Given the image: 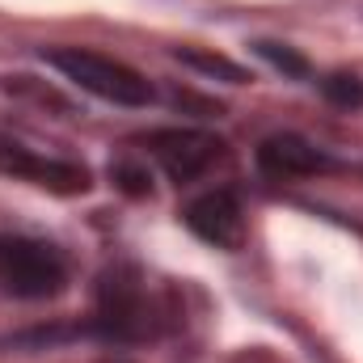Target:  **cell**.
Wrapping results in <instances>:
<instances>
[{"mask_svg":"<svg viewBox=\"0 0 363 363\" xmlns=\"http://www.w3.org/2000/svg\"><path fill=\"white\" fill-rule=\"evenodd\" d=\"M68 283L60 250L34 237H0V287L17 300H51Z\"/></svg>","mask_w":363,"mask_h":363,"instance_id":"3","label":"cell"},{"mask_svg":"<svg viewBox=\"0 0 363 363\" xmlns=\"http://www.w3.org/2000/svg\"><path fill=\"white\" fill-rule=\"evenodd\" d=\"M101 363H127V359H101Z\"/></svg>","mask_w":363,"mask_h":363,"instance_id":"11","label":"cell"},{"mask_svg":"<svg viewBox=\"0 0 363 363\" xmlns=\"http://www.w3.org/2000/svg\"><path fill=\"white\" fill-rule=\"evenodd\" d=\"M0 174L17 182H34L51 194H85L89 190V169L77 161H55V157H38L34 148H26L13 135H0Z\"/></svg>","mask_w":363,"mask_h":363,"instance_id":"5","label":"cell"},{"mask_svg":"<svg viewBox=\"0 0 363 363\" xmlns=\"http://www.w3.org/2000/svg\"><path fill=\"white\" fill-rule=\"evenodd\" d=\"M43 60L64 81H72L77 89L93 93L101 101H114V106H148L152 101L148 77H140L131 64H123L114 55H101V51H89V47H47Z\"/></svg>","mask_w":363,"mask_h":363,"instance_id":"2","label":"cell"},{"mask_svg":"<svg viewBox=\"0 0 363 363\" xmlns=\"http://www.w3.org/2000/svg\"><path fill=\"white\" fill-rule=\"evenodd\" d=\"M182 216H186V228L216 250H241L245 241V211L233 190H207Z\"/></svg>","mask_w":363,"mask_h":363,"instance_id":"6","label":"cell"},{"mask_svg":"<svg viewBox=\"0 0 363 363\" xmlns=\"http://www.w3.org/2000/svg\"><path fill=\"white\" fill-rule=\"evenodd\" d=\"M321 93H325L334 106H342V110L363 106V81L359 77H351V72H334V77H325V81H321Z\"/></svg>","mask_w":363,"mask_h":363,"instance_id":"10","label":"cell"},{"mask_svg":"<svg viewBox=\"0 0 363 363\" xmlns=\"http://www.w3.org/2000/svg\"><path fill=\"white\" fill-rule=\"evenodd\" d=\"M258 165L271 178H317L334 169V157L317 144H308L304 135H271L258 148Z\"/></svg>","mask_w":363,"mask_h":363,"instance_id":"7","label":"cell"},{"mask_svg":"<svg viewBox=\"0 0 363 363\" xmlns=\"http://www.w3.org/2000/svg\"><path fill=\"white\" fill-rule=\"evenodd\" d=\"M148 152H152L157 165L169 174V182H194L224 157V144H220V135H211V131L165 127V131H152V135H148Z\"/></svg>","mask_w":363,"mask_h":363,"instance_id":"4","label":"cell"},{"mask_svg":"<svg viewBox=\"0 0 363 363\" xmlns=\"http://www.w3.org/2000/svg\"><path fill=\"white\" fill-rule=\"evenodd\" d=\"M178 60L190 64V68H199V72H207V77H224V81H233V85L250 81V72H245L241 64L224 60V55H207V51H194V47H178Z\"/></svg>","mask_w":363,"mask_h":363,"instance_id":"8","label":"cell"},{"mask_svg":"<svg viewBox=\"0 0 363 363\" xmlns=\"http://www.w3.org/2000/svg\"><path fill=\"white\" fill-rule=\"evenodd\" d=\"M93 330L110 342H148L161 330V308L152 300L148 279L118 262L106 267L97 279V313H93Z\"/></svg>","mask_w":363,"mask_h":363,"instance_id":"1","label":"cell"},{"mask_svg":"<svg viewBox=\"0 0 363 363\" xmlns=\"http://www.w3.org/2000/svg\"><path fill=\"white\" fill-rule=\"evenodd\" d=\"M254 51H258L271 68H279L283 77H296V81H304V77H308V60H304V55H296L291 47H279V43H254Z\"/></svg>","mask_w":363,"mask_h":363,"instance_id":"9","label":"cell"}]
</instances>
